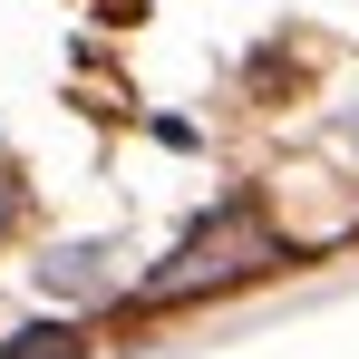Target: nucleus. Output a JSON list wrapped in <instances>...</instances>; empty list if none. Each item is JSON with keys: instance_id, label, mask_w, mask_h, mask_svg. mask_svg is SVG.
Segmentation results:
<instances>
[{"instance_id": "1", "label": "nucleus", "mask_w": 359, "mask_h": 359, "mask_svg": "<svg viewBox=\"0 0 359 359\" xmlns=\"http://www.w3.org/2000/svg\"><path fill=\"white\" fill-rule=\"evenodd\" d=\"M262 262H282V252H272V233H262L252 214H224L214 233H194V243H184V252L156 272V282H146V292H156V301H175V292H194V282H243V272H262Z\"/></svg>"}, {"instance_id": "2", "label": "nucleus", "mask_w": 359, "mask_h": 359, "mask_svg": "<svg viewBox=\"0 0 359 359\" xmlns=\"http://www.w3.org/2000/svg\"><path fill=\"white\" fill-rule=\"evenodd\" d=\"M78 340H88L78 320H39V330H20V340H10V359H78Z\"/></svg>"}, {"instance_id": "3", "label": "nucleus", "mask_w": 359, "mask_h": 359, "mask_svg": "<svg viewBox=\"0 0 359 359\" xmlns=\"http://www.w3.org/2000/svg\"><path fill=\"white\" fill-rule=\"evenodd\" d=\"M20 204H29V194H20V175H10V165H0V233H10V224H20Z\"/></svg>"}]
</instances>
